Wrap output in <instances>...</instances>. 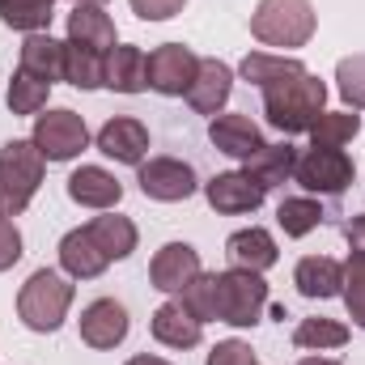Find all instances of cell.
<instances>
[{"instance_id":"8d00e7d4","label":"cell","mask_w":365,"mask_h":365,"mask_svg":"<svg viewBox=\"0 0 365 365\" xmlns=\"http://www.w3.org/2000/svg\"><path fill=\"white\" fill-rule=\"evenodd\" d=\"M21 259V234L13 225V217H0V272H9Z\"/></svg>"},{"instance_id":"d4e9b609","label":"cell","mask_w":365,"mask_h":365,"mask_svg":"<svg viewBox=\"0 0 365 365\" xmlns=\"http://www.w3.org/2000/svg\"><path fill=\"white\" fill-rule=\"evenodd\" d=\"M93 234V242L102 247V255L110 259V264H119V259H128L132 251H136V242H140V234H136V225L128 221V217H119V212H106V217H93L90 225H86Z\"/></svg>"},{"instance_id":"b9f144b4","label":"cell","mask_w":365,"mask_h":365,"mask_svg":"<svg viewBox=\"0 0 365 365\" xmlns=\"http://www.w3.org/2000/svg\"><path fill=\"white\" fill-rule=\"evenodd\" d=\"M73 4H106V0H73Z\"/></svg>"},{"instance_id":"5b68a950","label":"cell","mask_w":365,"mask_h":365,"mask_svg":"<svg viewBox=\"0 0 365 365\" xmlns=\"http://www.w3.org/2000/svg\"><path fill=\"white\" fill-rule=\"evenodd\" d=\"M212 297H217V323L255 327L268 310V280L247 268L212 272Z\"/></svg>"},{"instance_id":"d6a6232c","label":"cell","mask_w":365,"mask_h":365,"mask_svg":"<svg viewBox=\"0 0 365 365\" xmlns=\"http://www.w3.org/2000/svg\"><path fill=\"white\" fill-rule=\"evenodd\" d=\"M336 90L353 110H365V56H349L336 64Z\"/></svg>"},{"instance_id":"5bb4252c","label":"cell","mask_w":365,"mask_h":365,"mask_svg":"<svg viewBox=\"0 0 365 365\" xmlns=\"http://www.w3.org/2000/svg\"><path fill=\"white\" fill-rule=\"evenodd\" d=\"M208 140H212L225 158H238V162L255 158V153L268 145L264 132H259V123H255L251 115H212V123H208Z\"/></svg>"},{"instance_id":"83f0119b","label":"cell","mask_w":365,"mask_h":365,"mask_svg":"<svg viewBox=\"0 0 365 365\" xmlns=\"http://www.w3.org/2000/svg\"><path fill=\"white\" fill-rule=\"evenodd\" d=\"M306 64L302 60H289V56H272V51H251L242 64H238V73H242V81H251V86H272V81H284V77H293V73H302Z\"/></svg>"},{"instance_id":"2e32d148","label":"cell","mask_w":365,"mask_h":365,"mask_svg":"<svg viewBox=\"0 0 365 365\" xmlns=\"http://www.w3.org/2000/svg\"><path fill=\"white\" fill-rule=\"evenodd\" d=\"M149 331H153V340L166 344V349H195V344L204 340V323L182 306L179 297H170V302H162V306L153 310Z\"/></svg>"},{"instance_id":"6da1fadb","label":"cell","mask_w":365,"mask_h":365,"mask_svg":"<svg viewBox=\"0 0 365 365\" xmlns=\"http://www.w3.org/2000/svg\"><path fill=\"white\" fill-rule=\"evenodd\" d=\"M327 106V86L314 77V73H293L284 81H272L264 86V115L276 132L284 136H297V132H310L314 119L323 115Z\"/></svg>"},{"instance_id":"7402d4cb","label":"cell","mask_w":365,"mask_h":365,"mask_svg":"<svg viewBox=\"0 0 365 365\" xmlns=\"http://www.w3.org/2000/svg\"><path fill=\"white\" fill-rule=\"evenodd\" d=\"M293 284L302 297H340L344 293V264H336L331 255H306L297 268H293Z\"/></svg>"},{"instance_id":"4dcf8cb0","label":"cell","mask_w":365,"mask_h":365,"mask_svg":"<svg viewBox=\"0 0 365 365\" xmlns=\"http://www.w3.org/2000/svg\"><path fill=\"white\" fill-rule=\"evenodd\" d=\"M293 344H297V349H310V353L344 349V344H349V327H344L340 319H302L297 331H293Z\"/></svg>"},{"instance_id":"30bf717a","label":"cell","mask_w":365,"mask_h":365,"mask_svg":"<svg viewBox=\"0 0 365 365\" xmlns=\"http://www.w3.org/2000/svg\"><path fill=\"white\" fill-rule=\"evenodd\" d=\"M93 145H98V153H106L119 166H140L145 153H149V128L132 115H115L98 128Z\"/></svg>"},{"instance_id":"e0dca14e","label":"cell","mask_w":365,"mask_h":365,"mask_svg":"<svg viewBox=\"0 0 365 365\" xmlns=\"http://www.w3.org/2000/svg\"><path fill=\"white\" fill-rule=\"evenodd\" d=\"M225 259H230V268H247V272L264 276L268 268H276L280 251H276V238L264 225H251V230H238L225 238Z\"/></svg>"},{"instance_id":"4fadbf2b","label":"cell","mask_w":365,"mask_h":365,"mask_svg":"<svg viewBox=\"0 0 365 365\" xmlns=\"http://www.w3.org/2000/svg\"><path fill=\"white\" fill-rule=\"evenodd\" d=\"M200 272H204V264H200V251L191 242H166L149 264V280L162 293H182Z\"/></svg>"},{"instance_id":"484cf974","label":"cell","mask_w":365,"mask_h":365,"mask_svg":"<svg viewBox=\"0 0 365 365\" xmlns=\"http://www.w3.org/2000/svg\"><path fill=\"white\" fill-rule=\"evenodd\" d=\"M64 81L77 90H102L106 86V56L77 47V43H64Z\"/></svg>"},{"instance_id":"3957f363","label":"cell","mask_w":365,"mask_h":365,"mask_svg":"<svg viewBox=\"0 0 365 365\" xmlns=\"http://www.w3.org/2000/svg\"><path fill=\"white\" fill-rule=\"evenodd\" d=\"M73 284L68 276L56 272V268H38L30 272V280L21 284L17 293V314L30 331H60V323L68 319V306H73Z\"/></svg>"},{"instance_id":"d590c367","label":"cell","mask_w":365,"mask_h":365,"mask_svg":"<svg viewBox=\"0 0 365 365\" xmlns=\"http://www.w3.org/2000/svg\"><path fill=\"white\" fill-rule=\"evenodd\" d=\"M208 365H259L251 344L247 340H221L212 353H208Z\"/></svg>"},{"instance_id":"7a4b0ae2","label":"cell","mask_w":365,"mask_h":365,"mask_svg":"<svg viewBox=\"0 0 365 365\" xmlns=\"http://www.w3.org/2000/svg\"><path fill=\"white\" fill-rule=\"evenodd\" d=\"M47 158L34 140H9L0 149V217H17L30 208V200L43 187Z\"/></svg>"},{"instance_id":"cb8c5ba5","label":"cell","mask_w":365,"mask_h":365,"mask_svg":"<svg viewBox=\"0 0 365 365\" xmlns=\"http://www.w3.org/2000/svg\"><path fill=\"white\" fill-rule=\"evenodd\" d=\"M293 170H297V149L289 145V140H280V145H264L255 158H247V175L259 182L264 191H272L280 182L293 179Z\"/></svg>"},{"instance_id":"ab89813d","label":"cell","mask_w":365,"mask_h":365,"mask_svg":"<svg viewBox=\"0 0 365 365\" xmlns=\"http://www.w3.org/2000/svg\"><path fill=\"white\" fill-rule=\"evenodd\" d=\"M128 365H170L166 357H153V353H140V357H132Z\"/></svg>"},{"instance_id":"f1b7e54d","label":"cell","mask_w":365,"mask_h":365,"mask_svg":"<svg viewBox=\"0 0 365 365\" xmlns=\"http://www.w3.org/2000/svg\"><path fill=\"white\" fill-rule=\"evenodd\" d=\"M56 0H0V21L21 34H38L51 26Z\"/></svg>"},{"instance_id":"ffe728a7","label":"cell","mask_w":365,"mask_h":365,"mask_svg":"<svg viewBox=\"0 0 365 365\" xmlns=\"http://www.w3.org/2000/svg\"><path fill=\"white\" fill-rule=\"evenodd\" d=\"M60 268L73 276V280H93L110 268V259L102 255V247L93 242V234L81 225V230H68L60 238Z\"/></svg>"},{"instance_id":"f546056e","label":"cell","mask_w":365,"mask_h":365,"mask_svg":"<svg viewBox=\"0 0 365 365\" xmlns=\"http://www.w3.org/2000/svg\"><path fill=\"white\" fill-rule=\"evenodd\" d=\"M276 221H280V230H284L289 238H306L310 230H319V221H323V204H319L314 195H289V200H280Z\"/></svg>"},{"instance_id":"277c9868","label":"cell","mask_w":365,"mask_h":365,"mask_svg":"<svg viewBox=\"0 0 365 365\" xmlns=\"http://www.w3.org/2000/svg\"><path fill=\"white\" fill-rule=\"evenodd\" d=\"M314 4L310 0H259L251 13V34L264 47H306L314 38Z\"/></svg>"},{"instance_id":"9c48e42d","label":"cell","mask_w":365,"mask_h":365,"mask_svg":"<svg viewBox=\"0 0 365 365\" xmlns=\"http://www.w3.org/2000/svg\"><path fill=\"white\" fill-rule=\"evenodd\" d=\"M140 191L149 195V200H158V204H179V200H191L195 195V170L179 162V158H149V162H140Z\"/></svg>"},{"instance_id":"8fae6325","label":"cell","mask_w":365,"mask_h":365,"mask_svg":"<svg viewBox=\"0 0 365 365\" xmlns=\"http://www.w3.org/2000/svg\"><path fill=\"white\" fill-rule=\"evenodd\" d=\"M204 195H208V204L217 212L238 217V212H255L268 191L251 179L247 170H225V175H212V179L204 182Z\"/></svg>"},{"instance_id":"1f68e13d","label":"cell","mask_w":365,"mask_h":365,"mask_svg":"<svg viewBox=\"0 0 365 365\" xmlns=\"http://www.w3.org/2000/svg\"><path fill=\"white\" fill-rule=\"evenodd\" d=\"M47 93H51L47 81H38V77H30V73L17 68L13 81H9V110L13 115H38L47 106Z\"/></svg>"},{"instance_id":"52a82bcc","label":"cell","mask_w":365,"mask_h":365,"mask_svg":"<svg viewBox=\"0 0 365 365\" xmlns=\"http://www.w3.org/2000/svg\"><path fill=\"white\" fill-rule=\"evenodd\" d=\"M293 179L302 182L310 195H340L344 187H353L357 166H353V158L344 149H314L310 145L306 153H297Z\"/></svg>"},{"instance_id":"f35d334b","label":"cell","mask_w":365,"mask_h":365,"mask_svg":"<svg viewBox=\"0 0 365 365\" xmlns=\"http://www.w3.org/2000/svg\"><path fill=\"white\" fill-rule=\"evenodd\" d=\"M344 242H349V259H361L365 264V212H357L344 225Z\"/></svg>"},{"instance_id":"74e56055","label":"cell","mask_w":365,"mask_h":365,"mask_svg":"<svg viewBox=\"0 0 365 365\" xmlns=\"http://www.w3.org/2000/svg\"><path fill=\"white\" fill-rule=\"evenodd\" d=\"M187 0H132V13L145 21H170L175 13H182Z\"/></svg>"},{"instance_id":"836d02e7","label":"cell","mask_w":365,"mask_h":365,"mask_svg":"<svg viewBox=\"0 0 365 365\" xmlns=\"http://www.w3.org/2000/svg\"><path fill=\"white\" fill-rule=\"evenodd\" d=\"M175 297H179L182 306H187V310H191V314L200 319V323H212V319H217V297H212V272H200L195 280H191V284H187V289H182V293H175Z\"/></svg>"},{"instance_id":"d6986e66","label":"cell","mask_w":365,"mask_h":365,"mask_svg":"<svg viewBox=\"0 0 365 365\" xmlns=\"http://www.w3.org/2000/svg\"><path fill=\"white\" fill-rule=\"evenodd\" d=\"M17 68H21V73H30V77H38V81H47V86L64 81V43H60V38H51L47 30L26 34L21 56H17Z\"/></svg>"},{"instance_id":"9a60e30c","label":"cell","mask_w":365,"mask_h":365,"mask_svg":"<svg viewBox=\"0 0 365 365\" xmlns=\"http://www.w3.org/2000/svg\"><path fill=\"white\" fill-rule=\"evenodd\" d=\"M230 90H234V68L225 60H200L195 81H191V90L182 93V98L200 115H221V106L230 102Z\"/></svg>"},{"instance_id":"8992f818","label":"cell","mask_w":365,"mask_h":365,"mask_svg":"<svg viewBox=\"0 0 365 365\" xmlns=\"http://www.w3.org/2000/svg\"><path fill=\"white\" fill-rule=\"evenodd\" d=\"M30 140L38 145V153L47 162H73L90 145V128H86V119L77 110L56 106L47 115H34V136Z\"/></svg>"},{"instance_id":"7c38bea8","label":"cell","mask_w":365,"mask_h":365,"mask_svg":"<svg viewBox=\"0 0 365 365\" xmlns=\"http://www.w3.org/2000/svg\"><path fill=\"white\" fill-rule=\"evenodd\" d=\"M128 310L115 297H98L81 310V340L90 349H119L128 340Z\"/></svg>"},{"instance_id":"ac0fdd59","label":"cell","mask_w":365,"mask_h":365,"mask_svg":"<svg viewBox=\"0 0 365 365\" xmlns=\"http://www.w3.org/2000/svg\"><path fill=\"white\" fill-rule=\"evenodd\" d=\"M68 43L77 47H90V51H102L110 56L119 43H115V21L102 4H77L68 13Z\"/></svg>"},{"instance_id":"44dd1931","label":"cell","mask_w":365,"mask_h":365,"mask_svg":"<svg viewBox=\"0 0 365 365\" xmlns=\"http://www.w3.org/2000/svg\"><path fill=\"white\" fill-rule=\"evenodd\" d=\"M68 200L81 204V208H102L106 212V208H115L123 200V182L110 170H102V166H81L68 179Z\"/></svg>"},{"instance_id":"e575fe53","label":"cell","mask_w":365,"mask_h":365,"mask_svg":"<svg viewBox=\"0 0 365 365\" xmlns=\"http://www.w3.org/2000/svg\"><path fill=\"white\" fill-rule=\"evenodd\" d=\"M344 306H349V319L365 331V264L361 259H349L344 264Z\"/></svg>"},{"instance_id":"ba28073f","label":"cell","mask_w":365,"mask_h":365,"mask_svg":"<svg viewBox=\"0 0 365 365\" xmlns=\"http://www.w3.org/2000/svg\"><path fill=\"white\" fill-rule=\"evenodd\" d=\"M200 56L182 43H162L149 51V90L166 93V98H182L195 81Z\"/></svg>"},{"instance_id":"4316f807","label":"cell","mask_w":365,"mask_h":365,"mask_svg":"<svg viewBox=\"0 0 365 365\" xmlns=\"http://www.w3.org/2000/svg\"><path fill=\"white\" fill-rule=\"evenodd\" d=\"M361 132V115L357 110H323L310 128V145L314 149H344L353 136Z\"/></svg>"},{"instance_id":"603a6c76","label":"cell","mask_w":365,"mask_h":365,"mask_svg":"<svg viewBox=\"0 0 365 365\" xmlns=\"http://www.w3.org/2000/svg\"><path fill=\"white\" fill-rule=\"evenodd\" d=\"M106 86L115 93L149 90V56L140 47H115L106 56Z\"/></svg>"},{"instance_id":"60d3db41","label":"cell","mask_w":365,"mask_h":365,"mask_svg":"<svg viewBox=\"0 0 365 365\" xmlns=\"http://www.w3.org/2000/svg\"><path fill=\"white\" fill-rule=\"evenodd\" d=\"M297 365H340V361H331V357H302Z\"/></svg>"}]
</instances>
